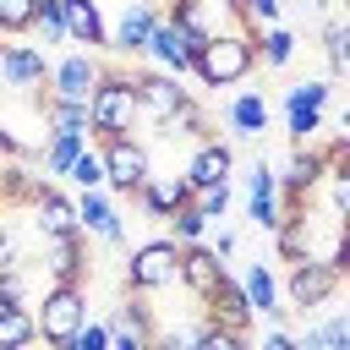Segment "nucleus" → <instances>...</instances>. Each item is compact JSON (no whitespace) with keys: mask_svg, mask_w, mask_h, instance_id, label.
Wrapping results in <instances>:
<instances>
[{"mask_svg":"<svg viewBox=\"0 0 350 350\" xmlns=\"http://www.w3.org/2000/svg\"><path fill=\"white\" fill-rule=\"evenodd\" d=\"M252 71H257V33H246V27L219 33L191 49V77L202 88H241Z\"/></svg>","mask_w":350,"mask_h":350,"instance_id":"obj_1","label":"nucleus"},{"mask_svg":"<svg viewBox=\"0 0 350 350\" xmlns=\"http://www.w3.org/2000/svg\"><path fill=\"white\" fill-rule=\"evenodd\" d=\"M88 120H93V142L137 131V66H104L98 88L88 93Z\"/></svg>","mask_w":350,"mask_h":350,"instance_id":"obj_2","label":"nucleus"},{"mask_svg":"<svg viewBox=\"0 0 350 350\" xmlns=\"http://www.w3.org/2000/svg\"><path fill=\"white\" fill-rule=\"evenodd\" d=\"M27 312H33L38 345H71V334L88 323V290L82 284H44Z\"/></svg>","mask_w":350,"mask_h":350,"instance_id":"obj_3","label":"nucleus"},{"mask_svg":"<svg viewBox=\"0 0 350 350\" xmlns=\"http://www.w3.org/2000/svg\"><path fill=\"white\" fill-rule=\"evenodd\" d=\"M120 284H126V295H159V290H175V284H180V246L164 241V235L131 246Z\"/></svg>","mask_w":350,"mask_h":350,"instance_id":"obj_4","label":"nucleus"},{"mask_svg":"<svg viewBox=\"0 0 350 350\" xmlns=\"http://www.w3.org/2000/svg\"><path fill=\"white\" fill-rule=\"evenodd\" d=\"M93 148H98V164H104V191H109L115 202H131V197L142 191L148 170H153L148 148H142L137 137H98Z\"/></svg>","mask_w":350,"mask_h":350,"instance_id":"obj_5","label":"nucleus"},{"mask_svg":"<svg viewBox=\"0 0 350 350\" xmlns=\"http://www.w3.org/2000/svg\"><path fill=\"white\" fill-rule=\"evenodd\" d=\"M339 284H345V268H334V262H290L284 279H279V301L290 312L312 317L339 295Z\"/></svg>","mask_w":350,"mask_h":350,"instance_id":"obj_6","label":"nucleus"},{"mask_svg":"<svg viewBox=\"0 0 350 350\" xmlns=\"http://www.w3.org/2000/svg\"><path fill=\"white\" fill-rule=\"evenodd\" d=\"M164 22L180 27L191 49L208 44V38H219V33H235V27H241V16H235L230 0H170V5H164Z\"/></svg>","mask_w":350,"mask_h":350,"instance_id":"obj_7","label":"nucleus"},{"mask_svg":"<svg viewBox=\"0 0 350 350\" xmlns=\"http://www.w3.org/2000/svg\"><path fill=\"white\" fill-rule=\"evenodd\" d=\"M104 77V60L88 55V49H66L60 60H49V82H44V98H77L88 104V93L98 88Z\"/></svg>","mask_w":350,"mask_h":350,"instance_id":"obj_8","label":"nucleus"},{"mask_svg":"<svg viewBox=\"0 0 350 350\" xmlns=\"http://www.w3.org/2000/svg\"><path fill=\"white\" fill-rule=\"evenodd\" d=\"M268 120H273V104L262 98V88H235L230 98H224V142L230 148H252V142H262V131H268Z\"/></svg>","mask_w":350,"mask_h":350,"instance_id":"obj_9","label":"nucleus"},{"mask_svg":"<svg viewBox=\"0 0 350 350\" xmlns=\"http://www.w3.org/2000/svg\"><path fill=\"white\" fill-rule=\"evenodd\" d=\"M191 98V88H180V77H170V71H137V126L148 120V126H170V115L180 109Z\"/></svg>","mask_w":350,"mask_h":350,"instance_id":"obj_10","label":"nucleus"},{"mask_svg":"<svg viewBox=\"0 0 350 350\" xmlns=\"http://www.w3.org/2000/svg\"><path fill=\"white\" fill-rule=\"evenodd\" d=\"M159 22H164V5L159 0H126V11L109 27V44L104 49H115L120 60H142V49H148V38H153Z\"/></svg>","mask_w":350,"mask_h":350,"instance_id":"obj_11","label":"nucleus"},{"mask_svg":"<svg viewBox=\"0 0 350 350\" xmlns=\"http://www.w3.org/2000/svg\"><path fill=\"white\" fill-rule=\"evenodd\" d=\"M241 180H246V219H252V230L273 235V230H279V219H284V208H279V175H273V164L257 153V159H252V170H246Z\"/></svg>","mask_w":350,"mask_h":350,"instance_id":"obj_12","label":"nucleus"},{"mask_svg":"<svg viewBox=\"0 0 350 350\" xmlns=\"http://www.w3.org/2000/svg\"><path fill=\"white\" fill-rule=\"evenodd\" d=\"M77 230L82 235H98L104 246H126V219H120V202L98 186V191H77Z\"/></svg>","mask_w":350,"mask_h":350,"instance_id":"obj_13","label":"nucleus"},{"mask_svg":"<svg viewBox=\"0 0 350 350\" xmlns=\"http://www.w3.org/2000/svg\"><path fill=\"white\" fill-rule=\"evenodd\" d=\"M241 284V295H246V306H252V317H268L273 328H290V306L279 301V273L257 257V262H246V273L235 279Z\"/></svg>","mask_w":350,"mask_h":350,"instance_id":"obj_14","label":"nucleus"},{"mask_svg":"<svg viewBox=\"0 0 350 350\" xmlns=\"http://www.w3.org/2000/svg\"><path fill=\"white\" fill-rule=\"evenodd\" d=\"M180 175H186V186H235V148L219 142V137H208V142L191 148V159H186Z\"/></svg>","mask_w":350,"mask_h":350,"instance_id":"obj_15","label":"nucleus"},{"mask_svg":"<svg viewBox=\"0 0 350 350\" xmlns=\"http://www.w3.org/2000/svg\"><path fill=\"white\" fill-rule=\"evenodd\" d=\"M0 82L16 93H33L49 82V55L38 44H0Z\"/></svg>","mask_w":350,"mask_h":350,"instance_id":"obj_16","label":"nucleus"},{"mask_svg":"<svg viewBox=\"0 0 350 350\" xmlns=\"http://www.w3.org/2000/svg\"><path fill=\"white\" fill-rule=\"evenodd\" d=\"M44 279L49 284H82L88 279V235H55L44 241Z\"/></svg>","mask_w":350,"mask_h":350,"instance_id":"obj_17","label":"nucleus"},{"mask_svg":"<svg viewBox=\"0 0 350 350\" xmlns=\"http://www.w3.org/2000/svg\"><path fill=\"white\" fill-rule=\"evenodd\" d=\"M186 191H191V186H186V175H175V170H148V180H142V191H137L131 202H137L148 219H159V224H164L175 208H186Z\"/></svg>","mask_w":350,"mask_h":350,"instance_id":"obj_18","label":"nucleus"},{"mask_svg":"<svg viewBox=\"0 0 350 350\" xmlns=\"http://www.w3.org/2000/svg\"><path fill=\"white\" fill-rule=\"evenodd\" d=\"M27 213H33V230H38V241L77 235V197H66L60 186H44V191L27 202Z\"/></svg>","mask_w":350,"mask_h":350,"instance_id":"obj_19","label":"nucleus"},{"mask_svg":"<svg viewBox=\"0 0 350 350\" xmlns=\"http://www.w3.org/2000/svg\"><path fill=\"white\" fill-rule=\"evenodd\" d=\"M202 317L208 323H219V328H235V334H252V306H246V295H241V284H235V273H224L219 284H213V295L202 301Z\"/></svg>","mask_w":350,"mask_h":350,"instance_id":"obj_20","label":"nucleus"},{"mask_svg":"<svg viewBox=\"0 0 350 350\" xmlns=\"http://www.w3.org/2000/svg\"><path fill=\"white\" fill-rule=\"evenodd\" d=\"M60 5H66V44L98 55V49L109 44V22H104V11H98L93 0H60Z\"/></svg>","mask_w":350,"mask_h":350,"instance_id":"obj_21","label":"nucleus"},{"mask_svg":"<svg viewBox=\"0 0 350 350\" xmlns=\"http://www.w3.org/2000/svg\"><path fill=\"white\" fill-rule=\"evenodd\" d=\"M142 60H148L153 71L191 77V44H186V33H180V27H170V22H159V27H153V38H148Z\"/></svg>","mask_w":350,"mask_h":350,"instance_id":"obj_22","label":"nucleus"},{"mask_svg":"<svg viewBox=\"0 0 350 350\" xmlns=\"http://www.w3.org/2000/svg\"><path fill=\"white\" fill-rule=\"evenodd\" d=\"M224 273H230V268H224L208 246H180V284H186L197 301H208V295H213V284H219Z\"/></svg>","mask_w":350,"mask_h":350,"instance_id":"obj_23","label":"nucleus"},{"mask_svg":"<svg viewBox=\"0 0 350 350\" xmlns=\"http://www.w3.org/2000/svg\"><path fill=\"white\" fill-rule=\"evenodd\" d=\"M93 137L88 131H49L38 142V164H44V180H66V170L77 164V153L88 148Z\"/></svg>","mask_w":350,"mask_h":350,"instance_id":"obj_24","label":"nucleus"},{"mask_svg":"<svg viewBox=\"0 0 350 350\" xmlns=\"http://www.w3.org/2000/svg\"><path fill=\"white\" fill-rule=\"evenodd\" d=\"M49 279L33 268V262H16V268H0V306H33V295L44 290Z\"/></svg>","mask_w":350,"mask_h":350,"instance_id":"obj_25","label":"nucleus"},{"mask_svg":"<svg viewBox=\"0 0 350 350\" xmlns=\"http://www.w3.org/2000/svg\"><path fill=\"white\" fill-rule=\"evenodd\" d=\"M295 49H301V38H295L284 22L257 33V66H262V71H284V66L295 60Z\"/></svg>","mask_w":350,"mask_h":350,"instance_id":"obj_26","label":"nucleus"},{"mask_svg":"<svg viewBox=\"0 0 350 350\" xmlns=\"http://www.w3.org/2000/svg\"><path fill=\"white\" fill-rule=\"evenodd\" d=\"M279 109H284V131H290V142H312V137L328 126V115H323V109H312V104H301V98H295V88H284Z\"/></svg>","mask_w":350,"mask_h":350,"instance_id":"obj_27","label":"nucleus"},{"mask_svg":"<svg viewBox=\"0 0 350 350\" xmlns=\"http://www.w3.org/2000/svg\"><path fill=\"white\" fill-rule=\"evenodd\" d=\"M104 328H109V334H137V339H148L159 323H153V312H148V301H142V295H126V301L104 317Z\"/></svg>","mask_w":350,"mask_h":350,"instance_id":"obj_28","label":"nucleus"},{"mask_svg":"<svg viewBox=\"0 0 350 350\" xmlns=\"http://www.w3.org/2000/svg\"><path fill=\"white\" fill-rule=\"evenodd\" d=\"M33 345H38L33 312L27 306H0V350H33Z\"/></svg>","mask_w":350,"mask_h":350,"instance_id":"obj_29","label":"nucleus"},{"mask_svg":"<svg viewBox=\"0 0 350 350\" xmlns=\"http://www.w3.org/2000/svg\"><path fill=\"white\" fill-rule=\"evenodd\" d=\"M323 55H328V82H339L350 71V27H345V16L323 22Z\"/></svg>","mask_w":350,"mask_h":350,"instance_id":"obj_30","label":"nucleus"},{"mask_svg":"<svg viewBox=\"0 0 350 350\" xmlns=\"http://www.w3.org/2000/svg\"><path fill=\"white\" fill-rule=\"evenodd\" d=\"M191 350H252V334H235V328H219L208 317H197V334H191Z\"/></svg>","mask_w":350,"mask_h":350,"instance_id":"obj_31","label":"nucleus"},{"mask_svg":"<svg viewBox=\"0 0 350 350\" xmlns=\"http://www.w3.org/2000/svg\"><path fill=\"white\" fill-rule=\"evenodd\" d=\"M164 224H170V235H164V241H175V246H202V235H208V219H202L191 202H186V208H175Z\"/></svg>","mask_w":350,"mask_h":350,"instance_id":"obj_32","label":"nucleus"},{"mask_svg":"<svg viewBox=\"0 0 350 350\" xmlns=\"http://www.w3.org/2000/svg\"><path fill=\"white\" fill-rule=\"evenodd\" d=\"M33 33L44 38V55L66 44V5L60 0H38V16H33Z\"/></svg>","mask_w":350,"mask_h":350,"instance_id":"obj_33","label":"nucleus"},{"mask_svg":"<svg viewBox=\"0 0 350 350\" xmlns=\"http://www.w3.org/2000/svg\"><path fill=\"white\" fill-rule=\"evenodd\" d=\"M66 186H71V191H98V186H104V164H98V148H93V142H88V148L77 153V164L66 170Z\"/></svg>","mask_w":350,"mask_h":350,"instance_id":"obj_34","label":"nucleus"},{"mask_svg":"<svg viewBox=\"0 0 350 350\" xmlns=\"http://www.w3.org/2000/svg\"><path fill=\"white\" fill-rule=\"evenodd\" d=\"M186 202H191L208 224H224V213H230V186H191Z\"/></svg>","mask_w":350,"mask_h":350,"instance_id":"obj_35","label":"nucleus"},{"mask_svg":"<svg viewBox=\"0 0 350 350\" xmlns=\"http://www.w3.org/2000/svg\"><path fill=\"white\" fill-rule=\"evenodd\" d=\"M33 16H38V0H0V33H33Z\"/></svg>","mask_w":350,"mask_h":350,"instance_id":"obj_36","label":"nucleus"},{"mask_svg":"<svg viewBox=\"0 0 350 350\" xmlns=\"http://www.w3.org/2000/svg\"><path fill=\"white\" fill-rule=\"evenodd\" d=\"M202 246L219 257V262H230L235 252H241V230L235 224H208V235H202Z\"/></svg>","mask_w":350,"mask_h":350,"instance_id":"obj_37","label":"nucleus"},{"mask_svg":"<svg viewBox=\"0 0 350 350\" xmlns=\"http://www.w3.org/2000/svg\"><path fill=\"white\" fill-rule=\"evenodd\" d=\"M317 334H323V350H350V317H345L339 306L317 323Z\"/></svg>","mask_w":350,"mask_h":350,"instance_id":"obj_38","label":"nucleus"},{"mask_svg":"<svg viewBox=\"0 0 350 350\" xmlns=\"http://www.w3.org/2000/svg\"><path fill=\"white\" fill-rule=\"evenodd\" d=\"M109 339H115V334L104 328V317H88V323L71 334V350H109Z\"/></svg>","mask_w":350,"mask_h":350,"instance_id":"obj_39","label":"nucleus"},{"mask_svg":"<svg viewBox=\"0 0 350 350\" xmlns=\"http://www.w3.org/2000/svg\"><path fill=\"white\" fill-rule=\"evenodd\" d=\"M191 334H197V323H186V328H153L148 350H191Z\"/></svg>","mask_w":350,"mask_h":350,"instance_id":"obj_40","label":"nucleus"},{"mask_svg":"<svg viewBox=\"0 0 350 350\" xmlns=\"http://www.w3.org/2000/svg\"><path fill=\"white\" fill-rule=\"evenodd\" d=\"M16 262H27V257H22V246H16V235H11V219L0 213V268H16Z\"/></svg>","mask_w":350,"mask_h":350,"instance_id":"obj_41","label":"nucleus"},{"mask_svg":"<svg viewBox=\"0 0 350 350\" xmlns=\"http://www.w3.org/2000/svg\"><path fill=\"white\" fill-rule=\"evenodd\" d=\"M252 350H290V328H268L262 345H252Z\"/></svg>","mask_w":350,"mask_h":350,"instance_id":"obj_42","label":"nucleus"},{"mask_svg":"<svg viewBox=\"0 0 350 350\" xmlns=\"http://www.w3.org/2000/svg\"><path fill=\"white\" fill-rule=\"evenodd\" d=\"M109 350H148V339H137V334H115Z\"/></svg>","mask_w":350,"mask_h":350,"instance_id":"obj_43","label":"nucleus"},{"mask_svg":"<svg viewBox=\"0 0 350 350\" xmlns=\"http://www.w3.org/2000/svg\"><path fill=\"white\" fill-rule=\"evenodd\" d=\"M317 11H323V22H334V16H345V0H317Z\"/></svg>","mask_w":350,"mask_h":350,"instance_id":"obj_44","label":"nucleus"},{"mask_svg":"<svg viewBox=\"0 0 350 350\" xmlns=\"http://www.w3.org/2000/svg\"><path fill=\"white\" fill-rule=\"evenodd\" d=\"M38 350H71V345H38Z\"/></svg>","mask_w":350,"mask_h":350,"instance_id":"obj_45","label":"nucleus"},{"mask_svg":"<svg viewBox=\"0 0 350 350\" xmlns=\"http://www.w3.org/2000/svg\"><path fill=\"white\" fill-rule=\"evenodd\" d=\"M33 350H38V345H33Z\"/></svg>","mask_w":350,"mask_h":350,"instance_id":"obj_46","label":"nucleus"}]
</instances>
